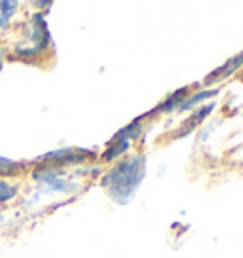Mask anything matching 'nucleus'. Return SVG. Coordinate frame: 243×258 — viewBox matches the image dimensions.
I'll list each match as a JSON object with an SVG mask.
<instances>
[{
    "label": "nucleus",
    "instance_id": "obj_1",
    "mask_svg": "<svg viewBox=\"0 0 243 258\" xmlns=\"http://www.w3.org/2000/svg\"><path fill=\"white\" fill-rule=\"evenodd\" d=\"M0 8H2V16H0V27L6 29L8 27L10 17L14 16V12L17 8V2H0Z\"/></svg>",
    "mask_w": 243,
    "mask_h": 258
},
{
    "label": "nucleus",
    "instance_id": "obj_2",
    "mask_svg": "<svg viewBox=\"0 0 243 258\" xmlns=\"http://www.w3.org/2000/svg\"><path fill=\"white\" fill-rule=\"evenodd\" d=\"M17 169H19V165H17V163L0 158V175H8V177H12V175H16Z\"/></svg>",
    "mask_w": 243,
    "mask_h": 258
},
{
    "label": "nucleus",
    "instance_id": "obj_3",
    "mask_svg": "<svg viewBox=\"0 0 243 258\" xmlns=\"http://www.w3.org/2000/svg\"><path fill=\"white\" fill-rule=\"evenodd\" d=\"M14 196H16V188L10 186L8 182H2L0 180V203L6 202V200H12Z\"/></svg>",
    "mask_w": 243,
    "mask_h": 258
}]
</instances>
